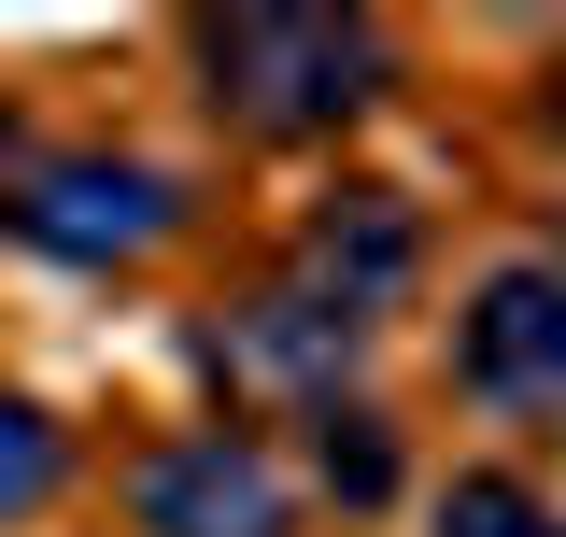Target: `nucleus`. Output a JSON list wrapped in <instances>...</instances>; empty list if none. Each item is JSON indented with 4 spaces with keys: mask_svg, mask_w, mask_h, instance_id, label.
I'll return each instance as SVG.
<instances>
[{
    "mask_svg": "<svg viewBox=\"0 0 566 537\" xmlns=\"http://www.w3.org/2000/svg\"><path fill=\"white\" fill-rule=\"evenodd\" d=\"M212 99L255 114V128H340L354 99H382V29L368 14H212L199 29Z\"/></svg>",
    "mask_w": 566,
    "mask_h": 537,
    "instance_id": "1",
    "label": "nucleus"
},
{
    "mask_svg": "<svg viewBox=\"0 0 566 537\" xmlns=\"http://www.w3.org/2000/svg\"><path fill=\"white\" fill-rule=\"evenodd\" d=\"M397 283H411V212L397 199H326L312 212V297H326V312L368 326Z\"/></svg>",
    "mask_w": 566,
    "mask_h": 537,
    "instance_id": "5",
    "label": "nucleus"
},
{
    "mask_svg": "<svg viewBox=\"0 0 566 537\" xmlns=\"http://www.w3.org/2000/svg\"><path fill=\"white\" fill-rule=\"evenodd\" d=\"M453 368L482 382V397H566V268H495L482 297H468V326H453Z\"/></svg>",
    "mask_w": 566,
    "mask_h": 537,
    "instance_id": "2",
    "label": "nucleus"
},
{
    "mask_svg": "<svg viewBox=\"0 0 566 537\" xmlns=\"http://www.w3.org/2000/svg\"><path fill=\"white\" fill-rule=\"evenodd\" d=\"M14 227H29L43 255H142V241L170 227V185L128 170V156H71V170H43V185L14 199Z\"/></svg>",
    "mask_w": 566,
    "mask_h": 537,
    "instance_id": "4",
    "label": "nucleus"
},
{
    "mask_svg": "<svg viewBox=\"0 0 566 537\" xmlns=\"http://www.w3.org/2000/svg\"><path fill=\"white\" fill-rule=\"evenodd\" d=\"M354 339H368V326H354V312H326V297H270V312H241L212 354H227L241 382H326Z\"/></svg>",
    "mask_w": 566,
    "mask_h": 537,
    "instance_id": "6",
    "label": "nucleus"
},
{
    "mask_svg": "<svg viewBox=\"0 0 566 537\" xmlns=\"http://www.w3.org/2000/svg\"><path fill=\"white\" fill-rule=\"evenodd\" d=\"M142 524L156 537H283V481L255 467V439H185V453H156L142 467Z\"/></svg>",
    "mask_w": 566,
    "mask_h": 537,
    "instance_id": "3",
    "label": "nucleus"
},
{
    "mask_svg": "<svg viewBox=\"0 0 566 537\" xmlns=\"http://www.w3.org/2000/svg\"><path fill=\"white\" fill-rule=\"evenodd\" d=\"M439 537H553V509H538L524 481H453V495H439Z\"/></svg>",
    "mask_w": 566,
    "mask_h": 537,
    "instance_id": "8",
    "label": "nucleus"
},
{
    "mask_svg": "<svg viewBox=\"0 0 566 537\" xmlns=\"http://www.w3.org/2000/svg\"><path fill=\"white\" fill-rule=\"evenodd\" d=\"M43 495H57V424L0 397V509H43Z\"/></svg>",
    "mask_w": 566,
    "mask_h": 537,
    "instance_id": "9",
    "label": "nucleus"
},
{
    "mask_svg": "<svg viewBox=\"0 0 566 537\" xmlns=\"http://www.w3.org/2000/svg\"><path fill=\"white\" fill-rule=\"evenodd\" d=\"M326 481H340V509H382V495H397V439H382L368 410H340V424H326Z\"/></svg>",
    "mask_w": 566,
    "mask_h": 537,
    "instance_id": "7",
    "label": "nucleus"
}]
</instances>
